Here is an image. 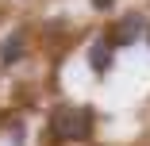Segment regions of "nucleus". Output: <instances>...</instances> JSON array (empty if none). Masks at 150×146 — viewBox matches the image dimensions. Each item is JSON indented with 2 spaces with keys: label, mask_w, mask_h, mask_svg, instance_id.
<instances>
[{
  "label": "nucleus",
  "mask_w": 150,
  "mask_h": 146,
  "mask_svg": "<svg viewBox=\"0 0 150 146\" xmlns=\"http://www.w3.org/2000/svg\"><path fill=\"white\" fill-rule=\"evenodd\" d=\"M50 131L62 142H81V138H88V131H93V111L77 108V104H62L54 111V119H50Z\"/></svg>",
  "instance_id": "obj_1"
},
{
  "label": "nucleus",
  "mask_w": 150,
  "mask_h": 146,
  "mask_svg": "<svg viewBox=\"0 0 150 146\" xmlns=\"http://www.w3.org/2000/svg\"><path fill=\"white\" fill-rule=\"evenodd\" d=\"M139 35H146V19H142V16H127L123 23L115 27V35H112L108 42H112V46L119 50V46H131V42H135Z\"/></svg>",
  "instance_id": "obj_2"
},
{
  "label": "nucleus",
  "mask_w": 150,
  "mask_h": 146,
  "mask_svg": "<svg viewBox=\"0 0 150 146\" xmlns=\"http://www.w3.org/2000/svg\"><path fill=\"white\" fill-rule=\"evenodd\" d=\"M112 42L108 39H100V42H93V46H88V66H93L96 73H108V66H112Z\"/></svg>",
  "instance_id": "obj_3"
},
{
  "label": "nucleus",
  "mask_w": 150,
  "mask_h": 146,
  "mask_svg": "<svg viewBox=\"0 0 150 146\" xmlns=\"http://www.w3.org/2000/svg\"><path fill=\"white\" fill-rule=\"evenodd\" d=\"M23 58V35H8L0 42V66H16Z\"/></svg>",
  "instance_id": "obj_4"
},
{
  "label": "nucleus",
  "mask_w": 150,
  "mask_h": 146,
  "mask_svg": "<svg viewBox=\"0 0 150 146\" xmlns=\"http://www.w3.org/2000/svg\"><path fill=\"white\" fill-rule=\"evenodd\" d=\"M115 0H93V8H112Z\"/></svg>",
  "instance_id": "obj_5"
},
{
  "label": "nucleus",
  "mask_w": 150,
  "mask_h": 146,
  "mask_svg": "<svg viewBox=\"0 0 150 146\" xmlns=\"http://www.w3.org/2000/svg\"><path fill=\"white\" fill-rule=\"evenodd\" d=\"M146 42H150V27H146Z\"/></svg>",
  "instance_id": "obj_6"
}]
</instances>
